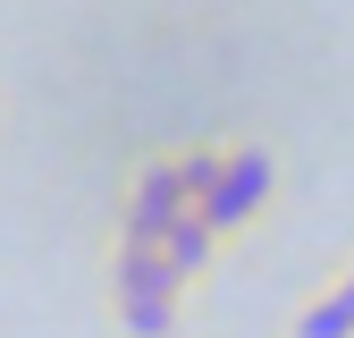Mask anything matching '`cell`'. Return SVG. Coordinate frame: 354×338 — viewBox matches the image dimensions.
<instances>
[{
  "label": "cell",
  "mask_w": 354,
  "mask_h": 338,
  "mask_svg": "<svg viewBox=\"0 0 354 338\" xmlns=\"http://www.w3.org/2000/svg\"><path fill=\"white\" fill-rule=\"evenodd\" d=\"M194 287L160 245H102V330L110 338H186Z\"/></svg>",
  "instance_id": "6da1fadb"
},
{
  "label": "cell",
  "mask_w": 354,
  "mask_h": 338,
  "mask_svg": "<svg viewBox=\"0 0 354 338\" xmlns=\"http://www.w3.org/2000/svg\"><path fill=\"white\" fill-rule=\"evenodd\" d=\"M279 203H287V152L270 136H219V169L194 195V211L219 229V245H245L253 229H270Z\"/></svg>",
  "instance_id": "7a4b0ae2"
},
{
  "label": "cell",
  "mask_w": 354,
  "mask_h": 338,
  "mask_svg": "<svg viewBox=\"0 0 354 338\" xmlns=\"http://www.w3.org/2000/svg\"><path fill=\"white\" fill-rule=\"evenodd\" d=\"M169 211H186V186H177V144H152V152H136V161L118 169L102 245H160Z\"/></svg>",
  "instance_id": "3957f363"
},
{
  "label": "cell",
  "mask_w": 354,
  "mask_h": 338,
  "mask_svg": "<svg viewBox=\"0 0 354 338\" xmlns=\"http://www.w3.org/2000/svg\"><path fill=\"white\" fill-rule=\"evenodd\" d=\"M160 254H169V271L186 279V287H203V279L219 271V254H228V245H219V229L203 220V211H169V229H160Z\"/></svg>",
  "instance_id": "277c9868"
},
{
  "label": "cell",
  "mask_w": 354,
  "mask_h": 338,
  "mask_svg": "<svg viewBox=\"0 0 354 338\" xmlns=\"http://www.w3.org/2000/svg\"><path fill=\"white\" fill-rule=\"evenodd\" d=\"M279 338H354V313H346V296H337V287L321 279V287H304L295 305H287Z\"/></svg>",
  "instance_id": "5b68a950"
},
{
  "label": "cell",
  "mask_w": 354,
  "mask_h": 338,
  "mask_svg": "<svg viewBox=\"0 0 354 338\" xmlns=\"http://www.w3.org/2000/svg\"><path fill=\"white\" fill-rule=\"evenodd\" d=\"M329 287H337V296H346V313H354V254H346V263H337V271H329Z\"/></svg>",
  "instance_id": "8992f818"
},
{
  "label": "cell",
  "mask_w": 354,
  "mask_h": 338,
  "mask_svg": "<svg viewBox=\"0 0 354 338\" xmlns=\"http://www.w3.org/2000/svg\"><path fill=\"white\" fill-rule=\"evenodd\" d=\"M0 118H9V84H0Z\"/></svg>",
  "instance_id": "52a82bcc"
}]
</instances>
